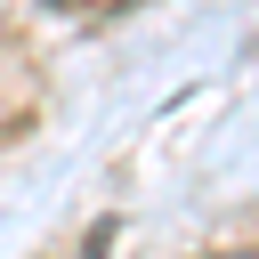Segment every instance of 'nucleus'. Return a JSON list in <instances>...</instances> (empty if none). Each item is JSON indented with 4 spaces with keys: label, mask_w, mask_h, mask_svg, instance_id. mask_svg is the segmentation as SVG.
I'll list each match as a JSON object with an SVG mask.
<instances>
[{
    "label": "nucleus",
    "mask_w": 259,
    "mask_h": 259,
    "mask_svg": "<svg viewBox=\"0 0 259 259\" xmlns=\"http://www.w3.org/2000/svg\"><path fill=\"white\" fill-rule=\"evenodd\" d=\"M65 8H130V0H65Z\"/></svg>",
    "instance_id": "f257e3e1"
},
{
    "label": "nucleus",
    "mask_w": 259,
    "mask_h": 259,
    "mask_svg": "<svg viewBox=\"0 0 259 259\" xmlns=\"http://www.w3.org/2000/svg\"><path fill=\"white\" fill-rule=\"evenodd\" d=\"M210 259H259V251H210Z\"/></svg>",
    "instance_id": "f03ea898"
}]
</instances>
